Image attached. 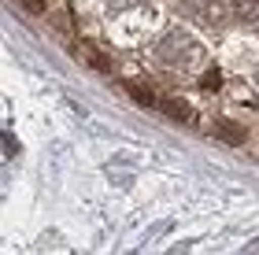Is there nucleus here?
I'll use <instances>...</instances> for the list:
<instances>
[{"label":"nucleus","mask_w":259,"mask_h":255,"mask_svg":"<svg viewBox=\"0 0 259 255\" xmlns=\"http://www.w3.org/2000/svg\"><path fill=\"white\" fill-rule=\"evenodd\" d=\"M196 60H200V44L189 37V33H182V30L163 33L159 44H156V63L163 67V71L185 74V71L196 67Z\"/></svg>","instance_id":"nucleus-1"},{"label":"nucleus","mask_w":259,"mask_h":255,"mask_svg":"<svg viewBox=\"0 0 259 255\" xmlns=\"http://www.w3.org/2000/svg\"><path fill=\"white\" fill-rule=\"evenodd\" d=\"M182 11L204 26H226V19H233L230 0H182Z\"/></svg>","instance_id":"nucleus-2"},{"label":"nucleus","mask_w":259,"mask_h":255,"mask_svg":"<svg viewBox=\"0 0 259 255\" xmlns=\"http://www.w3.org/2000/svg\"><path fill=\"white\" fill-rule=\"evenodd\" d=\"M159 108L170 115V119H182V122H196V111L189 108L185 100H159Z\"/></svg>","instance_id":"nucleus-3"},{"label":"nucleus","mask_w":259,"mask_h":255,"mask_svg":"<svg viewBox=\"0 0 259 255\" xmlns=\"http://www.w3.org/2000/svg\"><path fill=\"white\" fill-rule=\"evenodd\" d=\"M230 8H233V19H241V22L259 19V0H230Z\"/></svg>","instance_id":"nucleus-4"},{"label":"nucleus","mask_w":259,"mask_h":255,"mask_svg":"<svg viewBox=\"0 0 259 255\" xmlns=\"http://www.w3.org/2000/svg\"><path fill=\"white\" fill-rule=\"evenodd\" d=\"M215 130L222 133V141H230V144H241V141H244V126H237V122H226V119H222Z\"/></svg>","instance_id":"nucleus-5"},{"label":"nucleus","mask_w":259,"mask_h":255,"mask_svg":"<svg viewBox=\"0 0 259 255\" xmlns=\"http://www.w3.org/2000/svg\"><path fill=\"white\" fill-rule=\"evenodd\" d=\"M126 92H130V96H134L137 104H145V108L159 104V100H156V92H152V89H145V85H137V82H126Z\"/></svg>","instance_id":"nucleus-6"},{"label":"nucleus","mask_w":259,"mask_h":255,"mask_svg":"<svg viewBox=\"0 0 259 255\" xmlns=\"http://www.w3.org/2000/svg\"><path fill=\"white\" fill-rule=\"evenodd\" d=\"M222 85V74L215 71V67H211V71H204V78H200V89H211V92H215Z\"/></svg>","instance_id":"nucleus-7"},{"label":"nucleus","mask_w":259,"mask_h":255,"mask_svg":"<svg viewBox=\"0 0 259 255\" xmlns=\"http://www.w3.org/2000/svg\"><path fill=\"white\" fill-rule=\"evenodd\" d=\"M81 56H85V60H89L93 67H97V71H108V60H104V56H100L97 48H89V44H85V52H81Z\"/></svg>","instance_id":"nucleus-8"},{"label":"nucleus","mask_w":259,"mask_h":255,"mask_svg":"<svg viewBox=\"0 0 259 255\" xmlns=\"http://www.w3.org/2000/svg\"><path fill=\"white\" fill-rule=\"evenodd\" d=\"M22 4H26L30 11H45V0H22Z\"/></svg>","instance_id":"nucleus-9"}]
</instances>
